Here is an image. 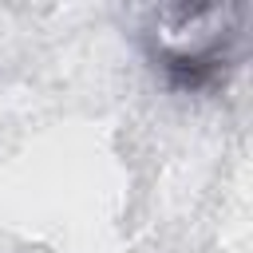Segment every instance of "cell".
<instances>
[{
  "label": "cell",
  "mask_w": 253,
  "mask_h": 253,
  "mask_svg": "<svg viewBox=\"0 0 253 253\" xmlns=\"http://www.w3.org/2000/svg\"><path fill=\"white\" fill-rule=\"evenodd\" d=\"M241 4H174L150 12L146 47L178 91H210L241 59Z\"/></svg>",
  "instance_id": "obj_1"
}]
</instances>
